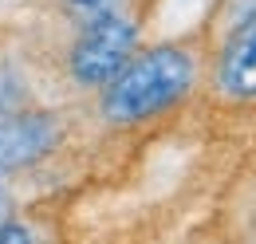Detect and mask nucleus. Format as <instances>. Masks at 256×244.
I'll list each match as a JSON object with an SVG mask.
<instances>
[{
    "instance_id": "obj_5",
    "label": "nucleus",
    "mask_w": 256,
    "mask_h": 244,
    "mask_svg": "<svg viewBox=\"0 0 256 244\" xmlns=\"http://www.w3.org/2000/svg\"><path fill=\"white\" fill-rule=\"evenodd\" d=\"M114 8H122V0H67V12H71L79 24L95 20L102 12H114Z\"/></svg>"
},
{
    "instance_id": "obj_2",
    "label": "nucleus",
    "mask_w": 256,
    "mask_h": 244,
    "mask_svg": "<svg viewBox=\"0 0 256 244\" xmlns=\"http://www.w3.org/2000/svg\"><path fill=\"white\" fill-rule=\"evenodd\" d=\"M134 52H138V24L122 8H114L79 28L71 52H67V71L83 91H102L126 67Z\"/></svg>"
},
{
    "instance_id": "obj_6",
    "label": "nucleus",
    "mask_w": 256,
    "mask_h": 244,
    "mask_svg": "<svg viewBox=\"0 0 256 244\" xmlns=\"http://www.w3.org/2000/svg\"><path fill=\"white\" fill-rule=\"evenodd\" d=\"M36 232L28 224H20V220H12V216H4L0 220V244H12V240H32Z\"/></svg>"
},
{
    "instance_id": "obj_7",
    "label": "nucleus",
    "mask_w": 256,
    "mask_h": 244,
    "mask_svg": "<svg viewBox=\"0 0 256 244\" xmlns=\"http://www.w3.org/2000/svg\"><path fill=\"white\" fill-rule=\"evenodd\" d=\"M4 216H12V201H8V193L0 189V220H4Z\"/></svg>"
},
{
    "instance_id": "obj_3",
    "label": "nucleus",
    "mask_w": 256,
    "mask_h": 244,
    "mask_svg": "<svg viewBox=\"0 0 256 244\" xmlns=\"http://www.w3.org/2000/svg\"><path fill=\"white\" fill-rule=\"evenodd\" d=\"M60 138L64 126L52 110H0V178L44 162Z\"/></svg>"
},
{
    "instance_id": "obj_1",
    "label": "nucleus",
    "mask_w": 256,
    "mask_h": 244,
    "mask_svg": "<svg viewBox=\"0 0 256 244\" xmlns=\"http://www.w3.org/2000/svg\"><path fill=\"white\" fill-rule=\"evenodd\" d=\"M201 79V56L190 44H154L134 52L126 67L98 91V114L110 126H142L182 106Z\"/></svg>"
},
{
    "instance_id": "obj_4",
    "label": "nucleus",
    "mask_w": 256,
    "mask_h": 244,
    "mask_svg": "<svg viewBox=\"0 0 256 244\" xmlns=\"http://www.w3.org/2000/svg\"><path fill=\"white\" fill-rule=\"evenodd\" d=\"M213 91L228 106H256V4L232 24L213 60Z\"/></svg>"
}]
</instances>
